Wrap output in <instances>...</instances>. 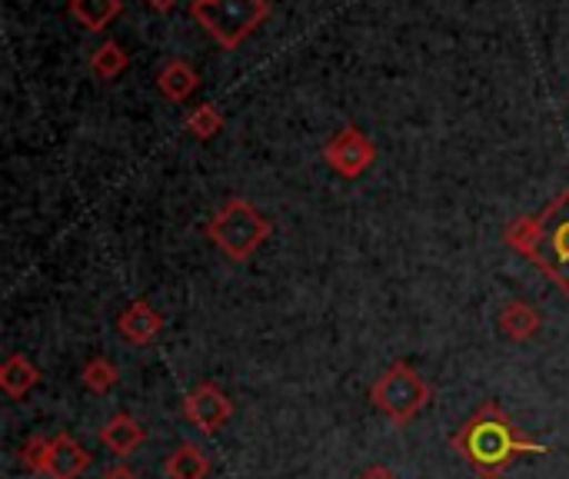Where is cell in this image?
<instances>
[{
    "label": "cell",
    "mask_w": 569,
    "mask_h": 479,
    "mask_svg": "<svg viewBox=\"0 0 569 479\" xmlns=\"http://www.w3.org/2000/svg\"><path fill=\"white\" fill-rule=\"evenodd\" d=\"M37 383H40V370H37L23 353L7 357V363L0 367V390H3L10 400H23L27 390H33Z\"/></svg>",
    "instance_id": "cell-12"
},
{
    "label": "cell",
    "mask_w": 569,
    "mask_h": 479,
    "mask_svg": "<svg viewBox=\"0 0 569 479\" xmlns=\"http://www.w3.org/2000/svg\"><path fill=\"white\" fill-rule=\"evenodd\" d=\"M117 330L127 343L133 347H150L160 333H163V317L147 303V300H133L120 320H117Z\"/></svg>",
    "instance_id": "cell-9"
},
{
    "label": "cell",
    "mask_w": 569,
    "mask_h": 479,
    "mask_svg": "<svg viewBox=\"0 0 569 479\" xmlns=\"http://www.w3.org/2000/svg\"><path fill=\"white\" fill-rule=\"evenodd\" d=\"M183 417L203 433L213 437L220 427H227V420L233 417V403L227 400V393L217 383H200L197 390L187 393L183 400Z\"/></svg>",
    "instance_id": "cell-8"
},
{
    "label": "cell",
    "mask_w": 569,
    "mask_h": 479,
    "mask_svg": "<svg viewBox=\"0 0 569 479\" xmlns=\"http://www.w3.org/2000/svg\"><path fill=\"white\" fill-rule=\"evenodd\" d=\"M270 13L267 0H197V23L223 47H240Z\"/></svg>",
    "instance_id": "cell-5"
},
{
    "label": "cell",
    "mask_w": 569,
    "mask_h": 479,
    "mask_svg": "<svg viewBox=\"0 0 569 479\" xmlns=\"http://www.w3.org/2000/svg\"><path fill=\"white\" fill-rule=\"evenodd\" d=\"M433 400V387L407 363L397 360L373 387H370V403L393 423V427H410Z\"/></svg>",
    "instance_id": "cell-3"
},
{
    "label": "cell",
    "mask_w": 569,
    "mask_h": 479,
    "mask_svg": "<svg viewBox=\"0 0 569 479\" xmlns=\"http://www.w3.org/2000/svg\"><path fill=\"white\" fill-rule=\"evenodd\" d=\"M527 257L569 297V187L537 217V237Z\"/></svg>",
    "instance_id": "cell-4"
},
{
    "label": "cell",
    "mask_w": 569,
    "mask_h": 479,
    "mask_svg": "<svg viewBox=\"0 0 569 479\" xmlns=\"http://www.w3.org/2000/svg\"><path fill=\"white\" fill-rule=\"evenodd\" d=\"M533 237H537V220H533V217H520V220H513L510 230H507V243H510L513 250H520V253H530Z\"/></svg>",
    "instance_id": "cell-19"
},
{
    "label": "cell",
    "mask_w": 569,
    "mask_h": 479,
    "mask_svg": "<svg viewBox=\"0 0 569 479\" xmlns=\"http://www.w3.org/2000/svg\"><path fill=\"white\" fill-rule=\"evenodd\" d=\"M147 3H150V7H157V10H170L177 0H147Z\"/></svg>",
    "instance_id": "cell-22"
},
{
    "label": "cell",
    "mask_w": 569,
    "mask_h": 479,
    "mask_svg": "<svg viewBox=\"0 0 569 479\" xmlns=\"http://www.w3.org/2000/svg\"><path fill=\"white\" fill-rule=\"evenodd\" d=\"M157 87L163 90V97H170V100H187L197 87H200V77H197V70L187 63V60H170L163 70H160V77H157Z\"/></svg>",
    "instance_id": "cell-13"
},
{
    "label": "cell",
    "mask_w": 569,
    "mask_h": 479,
    "mask_svg": "<svg viewBox=\"0 0 569 479\" xmlns=\"http://www.w3.org/2000/svg\"><path fill=\"white\" fill-rule=\"evenodd\" d=\"M20 463L37 477L80 479L93 467V457L70 433H60V437H30L20 450Z\"/></svg>",
    "instance_id": "cell-6"
},
{
    "label": "cell",
    "mask_w": 569,
    "mask_h": 479,
    "mask_svg": "<svg viewBox=\"0 0 569 479\" xmlns=\"http://www.w3.org/2000/svg\"><path fill=\"white\" fill-rule=\"evenodd\" d=\"M120 10H123V0H70L73 20L93 33H100Z\"/></svg>",
    "instance_id": "cell-15"
},
{
    "label": "cell",
    "mask_w": 569,
    "mask_h": 479,
    "mask_svg": "<svg viewBox=\"0 0 569 479\" xmlns=\"http://www.w3.org/2000/svg\"><path fill=\"white\" fill-rule=\"evenodd\" d=\"M270 230H273L270 220H267L250 200H240V197L227 200V203L213 213V220L207 223V237H210L230 260H237V263L250 260V257L267 243Z\"/></svg>",
    "instance_id": "cell-2"
},
{
    "label": "cell",
    "mask_w": 569,
    "mask_h": 479,
    "mask_svg": "<svg viewBox=\"0 0 569 479\" xmlns=\"http://www.w3.org/2000/svg\"><path fill=\"white\" fill-rule=\"evenodd\" d=\"M357 479H400L390 467H370V470H363Z\"/></svg>",
    "instance_id": "cell-20"
},
{
    "label": "cell",
    "mask_w": 569,
    "mask_h": 479,
    "mask_svg": "<svg viewBox=\"0 0 569 479\" xmlns=\"http://www.w3.org/2000/svg\"><path fill=\"white\" fill-rule=\"evenodd\" d=\"M100 443L113 453V457H130L147 443V430L140 427V420H133L130 413H117L103 423V430L97 433Z\"/></svg>",
    "instance_id": "cell-10"
},
{
    "label": "cell",
    "mask_w": 569,
    "mask_h": 479,
    "mask_svg": "<svg viewBox=\"0 0 569 479\" xmlns=\"http://www.w3.org/2000/svg\"><path fill=\"white\" fill-rule=\"evenodd\" d=\"M187 130L197 137V140H210L223 130V113L213 107V103H200L190 117H187Z\"/></svg>",
    "instance_id": "cell-18"
},
{
    "label": "cell",
    "mask_w": 569,
    "mask_h": 479,
    "mask_svg": "<svg viewBox=\"0 0 569 479\" xmlns=\"http://www.w3.org/2000/svg\"><path fill=\"white\" fill-rule=\"evenodd\" d=\"M540 327H543L540 310H533V307H530V303H523V300L507 303V307H503V313H500V330H503L510 340H517V343L533 340V337L540 333Z\"/></svg>",
    "instance_id": "cell-11"
},
{
    "label": "cell",
    "mask_w": 569,
    "mask_h": 479,
    "mask_svg": "<svg viewBox=\"0 0 569 479\" xmlns=\"http://www.w3.org/2000/svg\"><path fill=\"white\" fill-rule=\"evenodd\" d=\"M127 63H130V57L123 53V47H120L117 40H107V43H100V47L90 53V70H93V77H100V80L120 77V73L127 70Z\"/></svg>",
    "instance_id": "cell-16"
},
{
    "label": "cell",
    "mask_w": 569,
    "mask_h": 479,
    "mask_svg": "<svg viewBox=\"0 0 569 479\" xmlns=\"http://www.w3.org/2000/svg\"><path fill=\"white\" fill-rule=\"evenodd\" d=\"M103 479H143L140 473H133L130 467H113V470H107Z\"/></svg>",
    "instance_id": "cell-21"
},
{
    "label": "cell",
    "mask_w": 569,
    "mask_h": 479,
    "mask_svg": "<svg viewBox=\"0 0 569 479\" xmlns=\"http://www.w3.org/2000/svg\"><path fill=\"white\" fill-rule=\"evenodd\" d=\"M167 477L170 479H207L210 477V460L197 443H183L170 453L167 460Z\"/></svg>",
    "instance_id": "cell-14"
},
{
    "label": "cell",
    "mask_w": 569,
    "mask_h": 479,
    "mask_svg": "<svg viewBox=\"0 0 569 479\" xmlns=\"http://www.w3.org/2000/svg\"><path fill=\"white\" fill-rule=\"evenodd\" d=\"M323 160H327L340 177L357 180V177H363V173L373 167V160H377V147H373V140H370L363 130H357V127H343L333 140H327V147H323Z\"/></svg>",
    "instance_id": "cell-7"
},
{
    "label": "cell",
    "mask_w": 569,
    "mask_h": 479,
    "mask_svg": "<svg viewBox=\"0 0 569 479\" xmlns=\"http://www.w3.org/2000/svg\"><path fill=\"white\" fill-rule=\"evenodd\" d=\"M450 447L480 473V479H500L520 457L550 453V447L527 440L513 420L490 400L483 403L450 440Z\"/></svg>",
    "instance_id": "cell-1"
},
{
    "label": "cell",
    "mask_w": 569,
    "mask_h": 479,
    "mask_svg": "<svg viewBox=\"0 0 569 479\" xmlns=\"http://www.w3.org/2000/svg\"><path fill=\"white\" fill-rule=\"evenodd\" d=\"M80 380H83V387H87L90 393L103 397V393H110V390L120 383V370H117V363H113V360H107V357H93V360L83 367Z\"/></svg>",
    "instance_id": "cell-17"
}]
</instances>
